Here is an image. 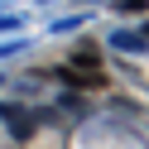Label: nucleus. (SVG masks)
<instances>
[{"instance_id":"f257e3e1","label":"nucleus","mask_w":149,"mask_h":149,"mask_svg":"<svg viewBox=\"0 0 149 149\" xmlns=\"http://www.w3.org/2000/svg\"><path fill=\"white\" fill-rule=\"evenodd\" d=\"M72 87H101V77H87V72H63Z\"/></svg>"}]
</instances>
